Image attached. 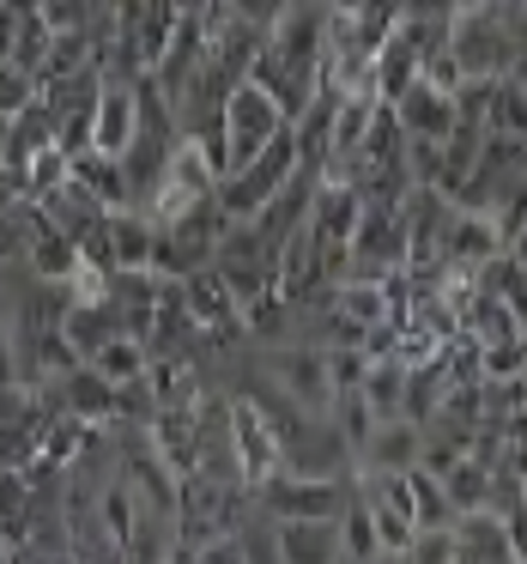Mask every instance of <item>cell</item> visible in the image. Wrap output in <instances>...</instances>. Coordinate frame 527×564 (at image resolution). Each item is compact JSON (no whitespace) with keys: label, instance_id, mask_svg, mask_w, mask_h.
I'll return each mask as SVG.
<instances>
[{"label":"cell","instance_id":"1","mask_svg":"<svg viewBox=\"0 0 527 564\" xmlns=\"http://www.w3.org/2000/svg\"><path fill=\"white\" fill-rule=\"evenodd\" d=\"M267 503L285 516V522H333L340 491H333L328 479H285V486L267 491Z\"/></svg>","mask_w":527,"mask_h":564},{"label":"cell","instance_id":"2","mask_svg":"<svg viewBox=\"0 0 527 564\" xmlns=\"http://www.w3.org/2000/svg\"><path fill=\"white\" fill-rule=\"evenodd\" d=\"M279 564H340L333 522H285L279 528Z\"/></svg>","mask_w":527,"mask_h":564},{"label":"cell","instance_id":"3","mask_svg":"<svg viewBox=\"0 0 527 564\" xmlns=\"http://www.w3.org/2000/svg\"><path fill=\"white\" fill-rule=\"evenodd\" d=\"M237 443H243V467H249V479H261V474H273V462H279V449H273V437H267V425H261V413H237Z\"/></svg>","mask_w":527,"mask_h":564},{"label":"cell","instance_id":"4","mask_svg":"<svg viewBox=\"0 0 527 564\" xmlns=\"http://www.w3.org/2000/svg\"><path fill=\"white\" fill-rule=\"evenodd\" d=\"M442 491H449V503L454 510H485V498H491V479H485V467L479 462H454L449 474H442Z\"/></svg>","mask_w":527,"mask_h":564},{"label":"cell","instance_id":"5","mask_svg":"<svg viewBox=\"0 0 527 564\" xmlns=\"http://www.w3.org/2000/svg\"><path fill=\"white\" fill-rule=\"evenodd\" d=\"M285 382H292V394H304V401H321V394H328V358L292 352L285 358Z\"/></svg>","mask_w":527,"mask_h":564},{"label":"cell","instance_id":"6","mask_svg":"<svg viewBox=\"0 0 527 564\" xmlns=\"http://www.w3.org/2000/svg\"><path fill=\"white\" fill-rule=\"evenodd\" d=\"M413 455H418V437H413V425H406V431H388V437H376L370 462H376L382 474H413Z\"/></svg>","mask_w":527,"mask_h":564},{"label":"cell","instance_id":"7","mask_svg":"<svg viewBox=\"0 0 527 564\" xmlns=\"http://www.w3.org/2000/svg\"><path fill=\"white\" fill-rule=\"evenodd\" d=\"M340 546L352 552V558H370V552H376V528H370V510H352V516H345Z\"/></svg>","mask_w":527,"mask_h":564},{"label":"cell","instance_id":"8","mask_svg":"<svg viewBox=\"0 0 527 564\" xmlns=\"http://www.w3.org/2000/svg\"><path fill=\"white\" fill-rule=\"evenodd\" d=\"M103 377L134 382L140 377V352H134V346H110V352H103Z\"/></svg>","mask_w":527,"mask_h":564},{"label":"cell","instance_id":"9","mask_svg":"<svg viewBox=\"0 0 527 564\" xmlns=\"http://www.w3.org/2000/svg\"><path fill=\"white\" fill-rule=\"evenodd\" d=\"M67 394H74V406H86V413H103V406H110V394H103V389H98V382H91V377H79V382H74V389H67Z\"/></svg>","mask_w":527,"mask_h":564},{"label":"cell","instance_id":"10","mask_svg":"<svg viewBox=\"0 0 527 564\" xmlns=\"http://www.w3.org/2000/svg\"><path fill=\"white\" fill-rule=\"evenodd\" d=\"M195 564H243V546H231V540H219V546H200Z\"/></svg>","mask_w":527,"mask_h":564},{"label":"cell","instance_id":"11","mask_svg":"<svg viewBox=\"0 0 527 564\" xmlns=\"http://www.w3.org/2000/svg\"><path fill=\"white\" fill-rule=\"evenodd\" d=\"M521 503H527V474H521Z\"/></svg>","mask_w":527,"mask_h":564},{"label":"cell","instance_id":"12","mask_svg":"<svg viewBox=\"0 0 527 564\" xmlns=\"http://www.w3.org/2000/svg\"><path fill=\"white\" fill-rule=\"evenodd\" d=\"M521 261H527V237H521Z\"/></svg>","mask_w":527,"mask_h":564}]
</instances>
